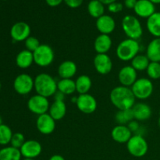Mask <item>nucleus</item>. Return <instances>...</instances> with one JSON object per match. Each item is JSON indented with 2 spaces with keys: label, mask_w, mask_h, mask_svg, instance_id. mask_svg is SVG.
I'll list each match as a JSON object with an SVG mask.
<instances>
[{
  "label": "nucleus",
  "mask_w": 160,
  "mask_h": 160,
  "mask_svg": "<svg viewBox=\"0 0 160 160\" xmlns=\"http://www.w3.org/2000/svg\"><path fill=\"white\" fill-rule=\"evenodd\" d=\"M118 80L122 86L131 88L138 80V71L131 65L123 67L119 71Z\"/></svg>",
  "instance_id": "15"
},
{
  "label": "nucleus",
  "mask_w": 160,
  "mask_h": 160,
  "mask_svg": "<svg viewBox=\"0 0 160 160\" xmlns=\"http://www.w3.org/2000/svg\"><path fill=\"white\" fill-rule=\"evenodd\" d=\"M140 51V45L138 40L127 38L119 43L116 49V54L119 59L124 62L131 61Z\"/></svg>",
  "instance_id": "3"
},
{
  "label": "nucleus",
  "mask_w": 160,
  "mask_h": 160,
  "mask_svg": "<svg viewBox=\"0 0 160 160\" xmlns=\"http://www.w3.org/2000/svg\"><path fill=\"white\" fill-rule=\"evenodd\" d=\"M138 0H124V4L123 6L126 8L130 9H134L136 6Z\"/></svg>",
  "instance_id": "39"
},
{
  "label": "nucleus",
  "mask_w": 160,
  "mask_h": 160,
  "mask_svg": "<svg viewBox=\"0 0 160 160\" xmlns=\"http://www.w3.org/2000/svg\"><path fill=\"white\" fill-rule=\"evenodd\" d=\"M127 126L129 128V129L131 130V132L134 134H139V131H141V126L139 124L138 121L135 120H133L132 121L130 122Z\"/></svg>",
  "instance_id": "37"
},
{
  "label": "nucleus",
  "mask_w": 160,
  "mask_h": 160,
  "mask_svg": "<svg viewBox=\"0 0 160 160\" xmlns=\"http://www.w3.org/2000/svg\"><path fill=\"white\" fill-rule=\"evenodd\" d=\"M12 131L9 126L2 124L0 126V145H7L10 144L12 137Z\"/></svg>",
  "instance_id": "32"
},
{
  "label": "nucleus",
  "mask_w": 160,
  "mask_h": 160,
  "mask_svg": "<svg viewBox=\"0 0 160 160\" xmlns=\"http://www.w3.org/2000/svg\"><path fill=\"white\" fill-rule=\"evenodd\" d=\"M2 124V119L1 116H0V126H1Z\"/></svg>",
  "instance_id": "46"
},
{
  "label": "nucleus",
  "mask_w": 160,
  "mask_h": 160,
  "mask_svg": "<svg viewBox=\"0 0 160 160\" xmlns=\"http://www.w3.org/2000/svg\"><path fill=\"white\" fill-rule=\"evenodd\" d=\"M23 160H35L34 159H30V158H24Z\"/></svg>",
  "instance_id": "47"
},
{
  "label": "nucleus",
  "mask_w": 160,
  "mask_h": 160,
  "mask_svg": "<svg viewBox=\"0 0 160 160\" xmlns=\"http://www.w3.org/2000/svg\"><path fill=\"white\" fill-rule=\"evenodd\" d=\"M134 119L137 121H145L152 117L151 107L147 103L138 102L134 104L131 109Z\"/></svg>",
  "instance_id": "19"
},
{
  "label": "nucleus",
  "mask_w": 160,
  "mask_h": 160,
  "mask_svg": "<svg viewBox=\"0 0 160 160\" xmlns=\"http://www.w3.org/2000/svg\"><path fill=\"white\" fill-rule=\"evenodd\" d=\"M16 64L20 69H28L34 63L33 52L27 49L20 51L16 56Z\"/></svg>",
  "instance_id": "23"
},
{
  "label": "nucleus",
  "mask_w": 160,
  "mask_h": 160,
  "mask_svg": "<svg viewBox=\"0 0 160 160\" xmlns=\"http://www.w3.org/2000/svg\"><path fill=\"white\" fill-rule=\"evenodd\" d=\"M133 133L127 125L117 124L112 128L111 136L114 142L120 144L128 143V141L132 137Z\"/></svg>",
  "instance_id": "18"
},
{
  "label": "nucleus",
  "mask_w": 160,
  "mask_h": 160,
  "mask_svg": "<svg viewBox=\"0 0 160 160\" xmlns=\"http://www.w3.org/2000/svg\"><path fill=\"white\" fill-rule=\"evenodd\" d=\"M76 84V92L79 95L88 93L92 86V81L88 75L82 74L78 77L75 81Z\"/></svg>",
  "instance_id": "26"
},
{
  "label": "nucleus",
  "mask_w": 160,
  "mask_h": 160,
  "mask_svg": "<svg viewBox=\"0 0 160 160\" xmlns=\"http://www.w3.org/2000/svg\"><path fill=\"white\" fill-rule=\"evenodd\" d=\"M63 2V0H45V2L50 7H56L59 6Z\"/></svg>",
  "instance_id": "40"
},
{
  "label": "nucleus",
  "mask_w": 160,
  "mask_h": 160,
  "mask_svg": "<svg viewBox=\"0 0 160 160\" xmlns=\"http://www.w3.org/2000/svg\"><path fill=\"white\" fill-rule=\"evenodd\" d=\"M146 28L155 38H160V12H156L147 19Z\"/></svg>",
  "instance_id": "25"
},
{
  "label": "nucleus",
  "mask_w": 160,
  "mask_h": 160,
  "mask_svg": "<svg viewBox=\"0 0 160 160\" xmlns=\"http://www.w3.org/2000/svg\"><path fill=\"white\" fill-rule=\"evenodd\" d=\"M78 67L72 60H65L59 64L58 67V74L61 79H72L77 73Z\"/></svg>",
  "instance_id": "21"
},
{
  "label": "nucleus",
  "mask_w": 160,
  "mask_h": 160,
  "mask_svg": "<svg viewBox=\"0 0 160 160\" xmlns=\"http://www.w3.org/2000/svg\"><path fill=\"white\" fill-rule=\"evenodd\" d=\"M56 122L48 112H47L38 117L36 120V128L41 134L48 135L54 132L56 129Z\"/></svg>",
  "instance_id": "11"
},
{
  "label": "nucleus",
  "mask_w": 160,
  "mask_h": 160,
  "mask_svg": "<svg viewBox=\"0 0 160 160\" xmlns=\"http://www.w3.org/2000/svg\"><path fill=\"white\" fill-rule=\"evenodd\" d=\"M34 90L38 95L49 98L57 92V82L48 73H41L34 78Z\"/></svg>",
  "instance_id": "2"
},
{
  "label": "nucleus",
  "mask_w": 160,
  "mask_h": 160,
  "mask_svg": "<svg viewBox=\"0 0 160 160\" xmlns=\"http://www.w3.org/2000/svg\"><path fill=\"white\" fill-rule=\"evenodd\" d=\"M134 119L131 109L118 110L115 115L116 122L120 125H128Z\"/></svg>",
  "instance_id": "31"
},
{
  "label": "nucleus",
  "mask_w": 160,
  "mask_h": 160,
  "mask_svg": "<svg viewBox=\"0 0 160 160\" xmlns=\"http://www.w3.org/2000/svg\"><path fill=\"white\" fill-rule=\"evenodd\" d=\"M20 150L12 146H6L0 149V160H21Z\"/></svg>",
  "instance_id": "28"
},
{
  "label": "nucleus",
  "mask_w": 160,
  "mask_h": 160,
  "mask_svg": "<svg viewBox=\"0 0 160 160\" xmlns=\"http://www.w3.org/2000/svg\"><path fill=\"white\" fill-rule=\"evenodd\" d=\"M95 70L101 75H107L112 70V61L107 54H97L93 60Z\"/></svg>",
  "instance_id": "13"
},
{
  "label": "nucleus",
  "mask_w": 160,
  "mask_h": 160,
  "mask_svg": "<svg viewBox=\"0 0 160 160\" xmlns=\"http://www.w3.org/2000/svg\"><path fill=\"white\" fill-rule=\"evenodd\" d=\"M76 105L78 109L84 114H92L97 109L98 103L93 95L90 94H83L77 97Z\"/></svg>",
  "instance_id": "10"
},
{
  "label": "nucleus",
  "mask_w": 160,
  "mask_h": 160,
  "mask_svg": "<svg viewBox=\"0 0 160 160\" xmlns=\"http://www.w3.org/2000/svg\"><path fill=\"white\" fill-rule=\"evenodd\" d=\"M109 99L118 110L132 109L136 103V98L131 88L122 85L115 87L111 91Z\"/></svg>",
  "instance_id": "1"
},
{
  "label": "nucleus",
  "mask_w": 160,
  "mask_h": 160,
  "mask_svg": "<svg viewBox=\"0 0 160 160\" xmlns=\"http://www.w3.org/2000/svg\"><path fill=\"white\" fill-rule=\"evenodd\" d=\"M112 45V38L108 34H100L94 42V48L97 54H107Z\"/></svg>",
  "instance_id": "20"
},
{
  "label": "nucleus",
  "mask_w": 160,
  "mask_h": 160,
  "mask_svg": "<svg viewBox=\"0 0 160 160\" xmlns=\"http://www.w3.org/2000/svg\"><path fill=\"white\" fill-rule=\"evenodd\" d=\"M66 95L63 93L60 92L59 91L57 90V92L54 94L53 98H54V101H64L65 99Z\"/></svg>",
  "instance_id": "41"
},
{
  "label": "nucleus",
  "mask_w": 160,
  "mask_h": 160,
  "mask_svg": "<svg viewBox=\"0 0 160 160\" xmlns=\"http://www.w3.org/2000/svg\"><path fill=\"white\" fill-rule=\"evenodd\" d=\"M49 160H66L64 159L63 156H62L61 155H53V156H52L51 157H50Z\"/></svg>",
  "instance_id": "42"
},
{
  "label": "nucleus",
  "mask_w": 160,
  "mask_h": 160,
  "mask_svg": "<svg viewBox=\"0 0 160 160\" xmlns=\"http://www.w3.org/2000/svg\"><path fill=\"white\" fill-rule=\"evenodd\" d=\"M152 3H154L155 5L156 4H160V0H150Z\"/></svg>",
  "instance_id": "44"
},
{
  "label": "nucleus",
  "mask_w": 160,
  "mask_h": 160,
  "mask_svg": "<svg viewBox=\"0 0 160 160\" xmlns=\"http://www.w3.org/2000/svg\"><path fill=\"white\" fill-rule=\"evenodd\" d=\"M2 1H7V0H2Z\"/></svg>",
  "instance_id": "49"
},
{
  "label": "nucleus",
  "mask_w": 160,
  "mask_h": 160,
  "mask_svg": "<svg viewBox=\"0 0 160 160\" xmlns=\"http://www.w3.org/2000/svg\"><path fill=\"white\" fill-rule=\"evenodd\" d=\"M22 157L35 159L38 157L42 152L41 143L35 140H28L20 148Z\"/></svg>",
  "instance_id": "14"
},
{
  "label": "nucleus",
  "mask_w": 160,
  "mask_h": 160,
  "mask_svg": "<svg viewBox=\"0 0 160 160\" xmlns=\"http://www.w3.org/2000/svg\"><path fill=\"white\" fill-rule=\"evenodd\" d=\"M67 113V105L64 101H54L50 105L48 114L56 121L63 118Z\"/></svg>",
  "instance_id": "22"
},
{
  "label": "nucleus",
  "mask_w": 160,
  "mask_h": 160,
  "mask_svg": "<svg viewBox=\"0 0 160 160\" xmlns=\"http://www.w3.org/2000/svg\"><path fill=\"white\" fill-rule=\"evenodd\" d=\"M123 9V4L121 2H115L111 3L110 5L108 6V10L112 13H118L120 12Z\"/></svg>",
  "instance_id": "36"
},
{
  "label": "nucleus",
  "mask_w": 160,
  "mask_h": 160,
  "mask_svg": "<svg viewBox=\"0 0 160 160\" xmlns=\"http://www.w3.org/2000/svg\"><path fill=\"white\" fill-rule=\"evenodd\" d=\"M13 88L19 95H28L34 89V79L28 73L19 74L13 81Z\"/></svg>",
  "instance_id": "8"
},
{
  "label": "nucleus",
  "mask_w": 160,
  "mask_h": 160,
  "mask_svg": "<svg viewBox=\"0 0 160 160\" xmlns=\"http://www.w3.org/2000/svg\"><path fill=\"white\" fill-rule=\"evenodd\" d=\"M122 29L128 38L138 40L143 34V28L142 23L137 17L133 15H127L121 22Z\"/></svg>",
  "instance_id": "4"
},
{
  "label": "nucleus",
  "mask_w": 160,
  "mask_h": 160,
  "mask_svg": "<svg viewBox=\"0 0 160 160\" xmlns=\"http://www.w3.org/2000/svg\"><path fill=\"white\" fill-rule=\"evenodd\" d=\"M1 88H2V84H1V81H0V90H1Z\"/></svg>",
  "instance_id": "48"
},
{
  "label": "nucleus",
  "mask_w": 160,
  "mask_h": 160,
  "mask_svg": "<svg viewBox=\"0 0 160 160\" xmlns=\"http://www.w3.org/2000/svg\"><path fill=\"white\" fill-rule=\"evenodd\" d=\"M95 26L100 34L109 35L115 30L116 21L111 16L104 14L99 18L96 19Z\"/></svg>",
  "instance_id": "16"
},
{
  "label": "nucleus",
  "mask_w": 160,
  "mask_h": 160,
  "mask_svg": "<svg viewBox=\"0 0 160 160\" xmlns=\"http://www.w3.org/2000/svg\"><path fill=\"white\" fill-rule=\"evenodd\" d=\"M31 29L28 23L23 21L17 22L10 29V36L15 42H24L31 36Z\"/></svg>",
  "instance_id": "12"
},
{
  "label": "nucleus",
  "mask_w": 160,
  "mask_h": 160,
  "mask_svg": "<svg viewBox=\"0 0 160 160\" xmlns=\"http://www.w3.org/2000/svg\"><path fill=\"white\" fill-rule=\"evenodd\" d=\"M87 9L89 15L93 18L98 19L105 14V5L99 0H91Z\"/></svg>",
  "instance_id": "27"
},
{
  "label": "nucleus",
  "mask_w": 160,
  "mask_h": 160,
  "mask_svg": "<svg viewBox=\"0 0 160 160\" xmlns=\"http://www.w3.org/2000/svg\"><path fill=\"white\" fill-rule=\"evenodd\" d=\"M150 60L146 55L138 54L131 61V66L137 71H144L146 70Z\"/></svg>",
  "instance_id": "30"
},
{
  "label": "nucleus",
  "mask_w": 160,
  "mask_h": 160,
  "mask_svg": "<svg viewBox=\"0 0 160 160\" xmlns=\"http://www.w3.org/2000/svg\"><path fill=\"white\" fill-rule=\"evenodd\" d=\"M24 45L27 50L31 52H34L40 46L41 44L37 38L31 35L24 41Z\"/></svg>",
  "instance_id": "34"
},
{
  "label": "nucleus",
  "mask_w": 160,
  "mask_h": 160,
  "mask_svg": "<svg viewBox=\"0 0 160 160\" xmlns=\"http://www.w3.org/2000/svg\"><path fill=\"white\" fill-rule=\"evenodd\" d=\"M127 149L134 157L142 158L148 152V142L144 136L140 134H133L127 143Z\"/></svg>",
  "instance_id": "5"
},
{
  "label": "nucleus",
  "mask_w": 160,
  "mask_h": 160,
  "mask_svg": "<svg viewBox=\"0 0 160 160\" xmlns=\"http://www.w3.org/2000/svg\"><path fill=\"white\" fill-rule=\"evenodd\" d=\"M131 89L136 99L138 98L140 100H145L152 95L154 85L149 78H138L137 81L131 87Z\"/></svg>",
  "instance_id": "6"
},
{
  "label": "nucleus",
  "mask_w": 160,
  "mask_h": 160,
  "mask_svg": "<svg viewBox=\"0 0 160 160\" xmlns=\"http://www.w3.org/2000/svg\"><path fill=\"white\" fill-rule=\"evenodd\" d=\"M57 90L65 95H70L76 92L75 81L73 79H60L57 82Z\"/></svg>",
  "instance_id": "29"
},
{
  "label": "nucleus",
  "mask_w": 160,
  "mask_h": 160,
  "mask_svg": "<svg viewBox=\"0 0 160 160\" xmlns=\"http://www.w3.org/2000/svg\"><path fill=\"white\" fill-rule=\"evenodd\" d=\"M50 104L48 98L40 95H33L28 99V108L32 113L40 116L48 112Z\"/></svg>",
  "instance_id": "9"
},
{
  "label": "nucleus",
  "mask_w": 160,
  "mask_h": 160,
  "mask_svg": "<svg viewBox=\"0 0 160 160\" xmlns=\"http://www.w3.org/2000/svg\"><path fill=\"white\" fill-rule=\"evenodd\" d=\"M63 2L68 7L76 9L82 5L84 0H63Z\"/></svg>",
  "instance_id": "38"
},
{
  "label": "nucleus",
  "mask_w": 160,
  "mask_h": 160,
  "mask_svg": "<svg viewBox=\"0 0 160 160\" xmlns=\"http://www.w3.org/2000/svg\"><path fill=\"white\" fill-rule=\"evenodd\" d=\"M25 142H26V140H25L24 135L22 133L17 132L12 134V137L11 138L10 145L11 146L20 149L22 147V145L24 144Z\"/></svg>",
  "instance_id": "35"
},
{
  "label": "nucleus",
  "mask_w": 160,
  "mask_h": 160,
  "mask_svg": "<svg viewBox=\"0 0 160 160\" xmlns=\"http://www.w3.org/2000/svg\"><path fill=\"white\" fill-rule=\"evenodd\" d=\"M34 62L41 67H46L51 65L55 59V52L52 48L46 44L41 45L33 52Z\"/></svg>",
  "instance_id": "7"
},
{
  "label": "nucleus",
  "mask_w": 160,
  "mask_h": 160,
  "mask_svg": "<svg viewBox=\"0 0 160 160\" xmlns=\"http://www.w3.org/2000/svg\"><path fill=\"white\" fill-rule=\"evenodd\" d=\"M146 73L150 80L160 79V62H150Z\"/></svg>",
  "instance_id": "33"
},
{
  "label": "nucleus",
  "mask_w": 160,
  "mask_h": 160,
  "mask_svg": "<svg viewBox=\"0 0 160 160\" xmlns=\"http://www.w3.org/2000/svg\"><path fill=\"white\" fill-rule=\"evenodd\" d=\"M99 1L101 2L102 3H103L105 6H109V5H110L111 3L117 2V0H99Z\"/></svg>",
  "instance_id": "43"
},
{
  "label": "nucleus",
  "mask_w": 160,
  "mask_h": 160,
  "mask_svg": "<svg viewBox=\"0 0 160 160\" xmlns=\"http://www.w3.org/2000/svg\"><path fill=\"white\" fill-rule=\"evenodd\" d=\"M145 55L150 62H160V38H155L148 43Z\"/></svg>",
  "instance_id": "24"
},
{
  "label": "nucleus",
  "mask_w": 160,
  "mask_h": 160,
  "mask_svg": "<svg viewBox=\"0 0 160 160\" xmlns=\"http://www.w3.org/2000/svg\"><path fill=\"white\" fill-rule=\"evenodd\" d=\"M134 11L138 17L148 19L156 12V5L150 0H138Z\"/></svg>",
  "instance_id": "17"
},
{
  "label": "nucleus",
  "mask_w": 160,
  "mask_h": 160,
  "mask_svg": "<svg viewBox=\"0 0 160 160\" xmlns=\"http://www.w3.org/2000/svg\"><path fill=\"white\" fill-rule=\"evenodd\" d=\"M158 126H159V128H160V114H159V119H158Z\"/></svg>",
  "instance_id": "45"
}]
</instances>
